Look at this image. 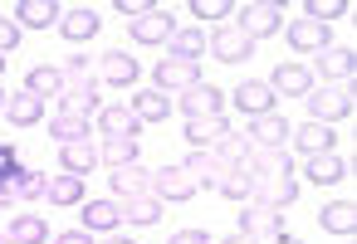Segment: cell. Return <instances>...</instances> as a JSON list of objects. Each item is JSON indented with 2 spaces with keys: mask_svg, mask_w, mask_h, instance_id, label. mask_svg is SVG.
Wrapping results in <instances>:
<instances>
[{
  "mask_svg": "<svg viewBox=\"0 0 357 244\" xmlns=\"http://www.w3.org/2000/svg\"><path fill=\"white\" fill-rule=\"evenodd\" d=\"M118 210H123V220H132V225H157V220H162V200H157V195H137V200H123Z\"/></svg>",
  "mask_w": 357,
  "mask_h": 244,
  "instance_id": "cell-37",
  "label": "cell"
},
{
  "mask_svg": "<svg viewBox=\"0 0 357 244\" xmlns=\"http://www.w3.org/2000/svg\"><path fill=\"white\" fill-rule=\"evenodd\" d=\"M152 79H157V93H167V98H172V93H186V88H196V83H201V64H186V59H162Z\"/></svg>",
  "mask_w": 357,
  "mask_h": 244,
  "instance_id": "cell-9",
  "label": "cell"
},
{
  "mask_svg": "<svg viewBox=\"0 0 357 244\" xmlns=\"http://www.w3.org/2000/svg\"><path fill=\"white\" fill-rule=\"evenodd\" d=\"M255 205H264V210H284V205H294L298 200V181L294 176H264V181H255Z\"/></svg>",
  "mask_w": 357,
  "mask_h": 244,
  "instance_id": "cell-13",
  "label": "cell"
},
{
  "mask_svg": "<svg viewBox=\"0 0 357 244\" xmlns=\"http://www.w3.org/2000/svg\"><path fill=\"white\" fill-rule=\"evenodd\" d=\"M347 176H352V156H337V152L308 156V181L313 186H333V181H347Z\"/></svg>",
  "mask_w": 357,
  "mask_h": 244,
  "instance_id": "cell-17",
  "label": "cell"
},
{
  "mask_svg": "<svg viewBox=\"0 0 357 244\" xmlns=\"http://www.w3.org/2000/svg\"><path fill=\"white\" fill-rule=\"evenodd\" d=\"M132 117L137 122H167L172 117V98L167 93H157V88H147V93H132Z\"/></svg>",
  "mask_w": 357,
  "mask_h": 244,
  "instance_id": "cell-27",
  "label": "cell"
},
{
  "mask_svg": "<svg viewBox=\"0 0 357 244\" xmlns=\"http://www.w3.org/2000/svg\"><path fill=\"white\" fill-rule=\"evenodd\" d=\"M289 122L279 113H264V117H250V132H240L250 142V152H274V147H289Z\"/></svg>",
  "mask_w": 357,
  "mask_h": 244,
  "instance_id": "cell-4",
  "label": "cell"
},
{
  "mask_svg": "<svg viewBox=\"0 0 357 244\" xmlns=\"http://www.w3.org/2000/svg\"><path fill=\"white\" fill-rule=\"evenodd\" d=\"M0 244H15V239H10V234H0Z\"/></svg>",
  "mask_w": 357,
  "mask_h": 244,
  "instance_id": "cell-52",
  "label": "cell"
},
{
  "mask_svg": "<svg viewBox=\"0 0 357 244\" xmlns=\"http://www.w3.org/2000/svg\"><path fill=\"white\" fill-rule=\"evenodd\" d=\"M269 244H303V239H298V234H274Z\"/></svg>",
  "mask_w": 357,
  "mask_h": 244,
  "instance_id": "cell-49",
  "label": "cell"
},
{
  "mask_svg": "<svg viewBox=\"0 0 357 244\" xmlns=\"http://www.w3.org/2000/svg\"><path fill=\"white\" fill-rule=\"evenodd\" d=\"M6 117H10L15 127H35V122L45 117V98H35V93H10V98H6Z\"/></svg>",
  "mask_w": 357,
  "mask_h": 244,
  "instance_id": "cell-31",
  "label": "cell"
},
{
  "mask_svg": "<svg viewBox=\"0 0 357 244\" xmlns=\"http://www.w3.org/2000/svg\"><path fill=\"white\" fill-rule=\"evenodd\" d=\"M20 44V25L15 20H6V15H0V54H10Z\"/></svg>",
  "mask_w": 357,
  "mask_h": 244,
  "instance_id": "cell-43",
  "label": "cell"
},
{
  "mask_svg": "<svg viewBox=\"0 0 357 244\" xmlns=\"http://www.w3.org/2000/svg\"><path fill=\"white\" fill-rule=\"evenodd\" d=\"M318 225H323L328 234H347V239H352V229H357V205H352V200H328V205L318 210Z\"/></svg>",
  "mask_w": 357,
  "mask_h": 244,
  "instance_id": "cell-26",
  "label": "cell"
},
{
  "mask_svg": "<svg viewBox=\"0 0 357 244\" xmlns=\"http://www.w3.org/2000/svg\"><path fill=\"white\" fill-rule=\"evenodd\" d=\"M113 190H118L123 200L152 195V171H142V161H137V166H123V171H113Z\"/></svg>",
  "mask_w": 357,
  "mask_h": 244,
  "instance_id": "cell-32",
  "label": "cell"
},
{
  "mask_svg": "<svg viewBox=\"0 0 357 244\" xmlns=\"http://www.w3.org/2000/svg\"><path fill=\"white\" fill-rule=\"evenodd\" d=\"M103 30V15L93 10V6H69V10H59V35L69 40V44H84V40H93Z\"/></svg>",
  "mask_w": 357,
  "mask_h": 244,
  "instance_id": "cell-7",
  "label": "cell"
},
{
  "mask_svg": "<svg viewBox=\"0 0 357 244\" xmlns=\"http://www.w3.org/2000/svg\"><path fill=\"white\" fill-rule=\"evenodd\" d=\"M240 171H250L255 181H264V176H294V161H289V147H274V152H250V161Z\"/></svg>",
  "mask_w": 357,
  "mask_h": 244,
  "instance_id": "cell-19",
  "label": "cell"
},
{
  "mask_svg": "<svg viewBox=\"0 0 357 244\" xmlns=\"http://www.w3.org/2000/svg\"><path fill=\"white\" fill-rule=\"evenodd\" d=\"M191 15L196 20H220V15H235V6H230V0H191Z\"/></svg>",
  "mask_w": 357,
  "mask_h": 244,
  "instance_id": "cell-42",
  "label": "cell"
},
{
  "mask_svg": "<svg viewBox=\"0 0 357 244\" xmlns=\"http://www.w3.org/2000/svg\"><path fill=\"white\" fill-rule=\"evenodd\" d=\"M235 30L259 44V40L284 30V6H279V0H245V6L235 10Z\"/></svg>",
  "mask_w": 357,
  "mask_h": 244,
  "instance_id": "cell-1",
  "label": "cell"
},
{
  "mask_svg": "<svg viewBox=\"0 0 357 244\" xmlns=\"http://www.w3.org/2000/svg\"><path fill=\"white\" fill-rule=\"evenodd\" d=\"M152 195L157 200H191L196 195V181L181 171V161L176 166H162V171H152Z\"/></svg>",
  "mask_w": 357,
  "mask_h": 244,
  "instance_id": "cell-14",
  "label": "cell"
},
{
  "mask_svg": "<svg viewBox=\"0 0 357 244\" xmlns=\"http://www.w3.org/2000/svg\"><path fill=\"white\" fill-rule=\"evenodd\" d=\"M167 244H215V239H211L206 229H176V234H172Z\"/></svg>",
  "mask_w": 357,
  "mask_h": 244,
  "instance_id": "cell-45",
  "label": "cell"
},
{
  "mask_svg": "<svg viewBox=\"0 0 357 244\" xmlns=\"http://www.w3.org/2000/svg\"><path fill=\"white\" fill-rule=\"evenodd\" d=\"M59 244H93V234H89V229H64Z\"/></svg>",
  "mask_w": 357,
  "mask_h": 244,
  "instance_id": "cell-46",
  "label": "cell"
},
{
  "mask_svg": "<svg viewBox=\"0 0 357 244\" xmlns=\"http://www.w3.org/2000/svg\"><path fill=\"white\" fill-rule=\"evenodd\" d=\"M230 132H235V127L225 122V113H220V117H196V122H186V137H191V147H220Z\"/></svg>",
  "mask_w": 357,
  "mask_h": 244,
  "instance_id": "cell-28",
  "label": "cell"
},
{
  "mask_svg": "<svg viewBox=\"0 0 357 244\" xmlns=\"http://www.w3.org/2000/svg\"><path fill=\"white\" fill-rule=\"evenodd\" d=\"M0 74H6V54H0Z\"/></svg>",
  "mask_w": 357,
  "mask_h": 244,
  "instance_id": "cell-53",
  "label": "cell"
},
{
  "mask_svg": "<svg viewBox=\"0 0 357 244\" xmlns=\"http://www.w3.org/2000/svg\"><path fill=\"white\" fill-rule=\"evenodd\" d=\"M235 103H240V113L264 117V113H274V88H269V83H259V79H245V83L235 88Z\"/></svg>",
  "mask_w": 357,
  "mask_h": 244,
  "instance_id": "cell-21",
  "label": "cell"
},
{
  "mask_svg": "<svg viewBox=\"0 0 357 244\" xmlns=\"http://www.w3.org/2000/svg\"><path fill=\"white\" fill-rule=\"evenodd\" d=\"M89 132H93V122L89 117H79V113H54L50 117V137L59 142V147H74V142H89Z\"/></svg>",
  "mask_w": 357,
  "mask_h": 244,
  "instance_id": "cell-23",
  "label": "cell"
},
{
  "mask_svg": "<svg viewBox=\"0 0 357 244\" xmlns=\"http://www.w3.org/2000/svg\"><path fill=\"white\" fill-rule=\"evenodd\" d=\"M103 244H137V239H128V234H108Z\"/></svg>",
  "mask_w": 357,
  "mask_h": 244,
  "instance_id": "cell-50",
  "label": "cell"
},
{
  "mask_svg": "<svg viewBox=\"0 0 357 244\" xmlns=\"http://www.w3.org/2000/svg\"><path fill=\"white\" fill-rule=\"evenodd\" d=\"M167 44H172V59H186V64H201V54H206V35L201 30H176Z\"/></svg>",
  "mask_w": 357,
  "mask_h": 244,
  "instance_id": "cell-36",
  "label": "cell"
},
{
  "mask_svg": "<svg viewBox=\"0 0 357 244\" xmlns=\"http://www.w3.org/2000/svg\"><path fill=\"white\" fill-rule=\"evenodd\" d=\"M98 161H103V166H113V171H123V166H137V161H142V152H137V142L108 137V142L98 147Z\"/></svg>",
  "mask_w": 357,
  "mask_h": 244,
  "instance_id": "cell-34",
  "label": "cell"
},
{
  "mask_svg": "<svg viewBox=\"0 0 357 244\" xmlns=\"http://www.w3.org/2000/svg\"><path fill=\"white\" fill-rule=\"evenodd\" d=\"M6 156H15V152H10V142H0V161H6Z\"/></svg>",
  "mask_w": 357,
  "mask_h": 244,
  "instance_id": "cell-51",
  "label": "cell"
},
{
  "mask_svg": "<svg viewBox=\"0 0 357 244\" xmlns=\"http://www.w3.org/2000/svg\"><path fill=\"white\" fill-rule=\"evenodd\" d=\"M84 229L89 234H113L118 225H123V210H118V200H84Z\"/></svg>",
  "mask_w": 357,
  "mask_h": 244,
  "instance_id": "cell-20",
  "label": "cell"
},
{
  "mask_svg": "<svg viewBox=\"0 0 357 244\" xmlns=\"http://www.w3.org/2000/svg\"><path fill=\"white\" fill-rule=\"evenodd\" d=\"M308 113H313V122H323V127L352 117V88H333V83L313 88V93H308Z\"/></svg>",
  "mask_w": 357,
  "mask_h": 244,
  "instance_id": "cell-2",
  "label": "cell"
},
{
  "mask_svg": "<svg viewBox=\"0 0 357 244\" xmlns=\"http://www.w3.org/2000/svg\"><path fill=\"white\" fill-rule=\"evenodd\" d=\"M59 108H64V113H79V117H93V108H98V83H93L89 74H64Z\"/></svg>",
  "mask_w": 357,
  "mask_h": 244,
  "instance_id": "cell-6",
  "label": "cell"
},
{
  "mask_svg": "<svg viewBox=\"0 0 357 244\" xmlns=\"http://www.w3.org/2000/svg\"><path fill=\"white\" fill-rule=\"evenodd\" d=\"M181 171L196 181V190H215V186H220V176H225L230 166H225V156H220L215 147H191V156L181 161Z\"/></svg>",
  "mask_w": 357,
  "mask_h": 244,
  "instance_id": "cell-3",
  "label": "cell"
},
{
  "mask_svg": "<svg viewBox=\"0 0 357 244\" xmlns=\"http://www.w3.org/2000/svg\"><path fill=\"white\" fill-rule=\"evenodd\" d=\"M0 113H6V93H0Z\"/></svg>",
  "mask_w": 357,
  "mask_h": 244,
  "instance_id": "cell-54",
  "label": "cell"
},
{
  "mask_svg": "<svg viewBox=\"0 0 357 244\" xmlns=\"http://www.w3.org/2000/svg\"><path fill=\"white\" fill-rule=\"evenodd\" d=\"M318 74H323L333 88H352V79H357V54H352V44L323 49V54H318Z\"/></svg>",
  "mask_w": 357,
  "mask_h": 244,
  "instance_id": "cell-8",
  "label": "cell"
},
{
  "mask_svg": "<svg viewBox=\"0 0 357 244\" xmlns=\"http://www.w3.org/2000/svg\"><path fill=\"white\" fill-rule=\"evenodd\" d=\"M15 25L20 30H50V25H59V6L54 0H15Z\"/></svg>",
  "mask_w": 357,
  "mask_h": 244,
  "instance_id": "cell-18",
  "label": "cell"
},
{
  "mask_svg": "<svg viewBox=\"0 0 357 244\" xmlns=\"http://www.w3.org/2000/svg\"><path fill=\"white\" fill-rule=\"evenodd\" d=\"M128 35H132L137 44H167V40L176 35V20L157 6V10H147L142 20H128Z\"/></svg>",
  "mask_w": 357,
  "mask_h": 244,
  "instance_id": "cell-11",
  "label": "cell"
},
{
  "mask_svg": "<svg viewBox=\"0 0 357 244\" xmlns=\"http://www.w3.org/2000/svg\"><path fill=\"white\" fill-rule=\"evenodd\" d=\"M64 74H89V59H84V54H69V64H64Z\"/></svg>",
  "mask_w": 357,
  "mask_h": 244,
  "instance_id": "cell-47",
  "label": "cell"
},
{
  "mask_svg": "<svg viewBox=\"0 0 357 244\" xmlns=\"http://www.w3.org/2000/svg\"><path fill=\"white\" fill-rule=\"evenodd\" d=\"M25 93H35V98H59V93H64V69H54V64H35L30 79H25Z\"/></svg>",
  "mask_w": 357,
  "mask_h": 244,
  "instance_id": "cell-30",
  "label": "cell"
},
{
  "mask_svg": "<svg viewBox=\"0 0 357 244\" xmlns=\"http://www.w3.org/2000/svg\"><path fill=\"white\" fill-rule=\"evenodd\" d=\"M176 103H181V113H186V122H196V117H220L225 93H220V88H211V83H196V88H186Z\"/></svg>",
  "mask_w": 357,
  "mask_h": 244,
  "instance_id": "cell-12",
  "label": "cell"
},
{
  "mask_svg": "<svg viewBox=\"0 0 357 244\" xmlns=\"http://www.w3.org/2000/svg\"><path fill=\"white\" fill-rule=\"evenodd\" d=\"M220 195H230V200H250V190H255V176L250 171H240V166H230L225 176H220V186H215Z\"/></svg>",
  "mask_w": 357,
  "mask_h": 244,
  "instance_id": "cell-40",
  "label": "cell"
},
{
  "mask_svg": "<svg viewBox=\"0 0 357 244\" xmlns=\"http://www.w3.org/2000/svg\"><path fill=\"white\" fill-rule=\"evenodd\" d=\"M98 132H108V137H123V142H137L142 122L132 117V108H128V103H123V108H98Z\"/></svg>",
  "mask_w": 357,
  "mask_h": 244,
  "instance_id": "cell-22",
  "label": "cell"
},
{
  "mask_svg": "<svg viewBox=\"0 0 357 244\" xmlns=\"http://www.w3.org/2000/svg\"><path fill=\"white\" fill-rule=\"evenodd\" d=\"M59 171H69V176H89V171H98V147H89V142L64 147V152H59Z\"/></svg>",
  "mask_w": 357,
  "mask_h": 244,
  "instance_id": "cell-33",
  "label": "cell"
},
{
  "mask_svg": "<svg viewBox=\"0 0 357 244\" xmlns=\"http://www.w3.org/2000/svg\"><path fill=\"white\" fill-rule=\"evenodd\" d=\"M289 49H294V54H323V49H333V35H328V25L294 20V25H289Z\"/></svg>",
  "mask_w": 357,
  "mask_h": 244,
  "instance_id": "cell-15",
  "label": "cell"
},
{
  "mask_svg": "<svg viewBox=\"0 0 357 244\" xmlns=\"http://www.w3.org/2000/svg\"><path fill=\"white\" fill-rule=\"evenodd\" d=\"M215 152L225 156V166H245V161H250V142H245L240 132H230V137H225V142H220Z\"/></svg>",
  "mask_w": 357,
  "mask_h": 244,
  "instance_id": "cell-41",
  "label": "cell"
},
{
  "mask_svg": "<svg viewBox=\"0 0 357 244\" xmlns=\"http://www.w3.org/2000/svg\"><path fill=\"white\" fill-rule=\"evenodd\" d=\"M289 142H294V152L318 156V152H333V127H323V122H303V127L289 132Z\"/></svg>",
  "mask_w": 357,
  "mask_h": 244,
  "instance_id": "cell-25",
  "label": "cell"
},
{
  "mask_svg": "<svg viewBox=\"0 0 357 244\" xmlns=\"http://www.w3.org/2000/svg\"><path fill=\"white\" fill-rule=\"evenodd\" d=\"M347 15H352V6H347V0H337V6H333V0H308V6H303V20H313V25L347 20Z\"/></svg>",
  "mask_w": 357,
  "mask_h": 244,
  "instance_id": "cell-39",
  "label": "cell"
},
{
  "mask_svg": "<svg viewBox=\"0 0 357 244\" xmlns=\"http://www.w3.org/2000/svg\"><path fill=\"white\" fill-rule=\"evenodd\" d=\"M45 200L50 205H84V176H69V171L45 176Z\"/></svg>",
  "mask_w": 357,
  "mask_h": 244,
  "instance_id": "cell-24",
  "label": "cell"
},
{
  "mask_svg": "<svg viewBox=\"0 0 357 244\" xmlns=\"http://www.w3.org/2000/svg\"><path fill=\"white\" fill-rule=\"evenodd\" d=\"M206 54H215L220 64H245V59L255 54V40H245L235 25H220L215 40H206Z\"/></svg>",
  "mask_w": 357,
  "mask_h": 244,
  "instance_id": "cell-10",
  "label": "cell"
},
{
  "mask_svg": "<svg viewBox=\"0 0 357 244\" xmlns=\"http://www.w3.org/2000/svg\"><path fill=\"white\" fill-rule=\"evenodd\" d=\"M240 234H250V239H274V234H284V215L279 210H264V205H250V210H240Z\"/></svg>",
  "mask_w": 357,
  "mask_h": 244,
  "instance_id": "cell-16",
  "label": "cell"
},
{
  "mask_svg": "<svg viewBox=\"0 0 357 244\" xmlns=\"http://www.w3.org/2000/svg\"><path fill=\"white\" fill-rule=\"evenodd\" d=\"M6 234H10L15 244H45V239H50V225H45L40 215H30V210H25V215H15V220H10V229H6Z\"/></svg>",
  "mask_w": 357,
  "mask_h": 244,
  "instance_id": "cell-35",
  "label": "cell"
},
{
  "mask_svg": "<svg viewBox=\"0 0 357 244\" xmlns=\"http://www.w3.org/2000/svg\"><path fill=\"white\" fill-rule=\"evenodd\" d=\"M30 195H45V176L20 166V171L10 176V186H6V200H30Z\"/></svg>",
  "mask_w": 357,
  "mask_h": 244,
  "instance_id": "cell-38",
  "label": "cell"
},
{
  "mask_svg": "<svg viewBox=\"0 0 357 244\" xmlns=\"http://www.w3.org/2000/svg\"><path fill=\"white\" fill-rule=\"evenodd\" d=\"M269 88H274V98H279V93H284V98H308V93H313V69L298 64V59H284V64L269 74Z\"/></svg>",
  "mask_w": 357,
  "mask_h": 244,
  "instance_id": "cell-5",
  "label": "cell"
},
{
  "mask_svg": "<svg viewBox=\"0 0 357 244\" xmlns=\"http://www.w3.org/2000/svg\"><path fill=\"white\" fill-rule=\"evenodd\" d=\"M147 10H157L152 0H118V15H128V20H142Z\"/></svg>",
  "mask_w": 357,
  "mask_h": 244,
  "instance_id": "cell-44",
  "label": "cell"
},
{
  "mask_svg": "<svg viewBox=\"0 0 357 244\" xmlns=\"http://www.w3.org/2000/svg\"><path fill=\"white\" fill-rule=\"evenodd\" d=\"M98 74H103V83H113V88H132V83H137V59H132V54H103Z\"/></svg>",
  "mask_w": 357,
  "mask_h": 244,
  "instance_id": "cell-29",
  "label": "cell"
},
{
  "mask_svg": "<svg viewBox=\"0 0 357 244\" xmlns=\"http://www.w3.org/2000/svg\"><path fill=\"white\" fill-rule=\"evenodd\" d=\"M215 244H259V239H250V234H240V229H235V234H225V239H215Z\"/></svg>",
  "mask_w": 357,
  "mask_h": 244,
  "instance_id": "cell-48",
  "label": "cell"
}]
</instances>
